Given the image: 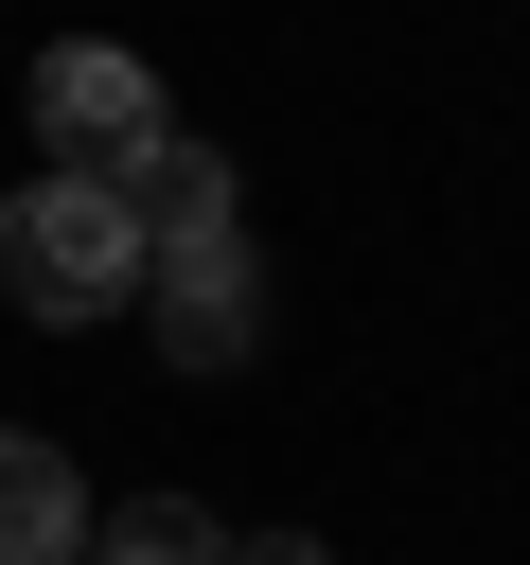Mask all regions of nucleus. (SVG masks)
Instances as JSON below:
<instances>
[{
	"label": "nucleus",
	"instance_id": "obj_5",
	"mask_svg": "<svg viewBox=\"0 0 530 565\" xmlns=\"http://www.w3.org/2000/svg\"><path fill=\"white\" fill-rule=\"evenodd\" d=\"M0 565H88V477L35 424H0Z\"/></svg>",
	"mask_w": 530,
	"mask_h": 565
},
{
	"label": "nucleus",
	"instance_id": "obj_4",
	"mask_svg": "<svg viewBox=\"0 0 530 565\" xmlns=\"http://www.w3.org/2000/svg\"><path fill=\"white\" fill-rule=\"evenodd\" d=\"M106 194H124V230H141V247H212V230H247V212H230V159H212V141H177V124H159Z\"/></svg>",
	"mask_w": 530,
	"mask_h": 565
},
{
	"label": "nucleus",
	"instance_id": "obj_2",
	"mask_svg": "<svg viewBox=\"0 0 530 565\" xmlns=\"http://www.w3.org/2000/svg\"><path fill=\"white\" fill-rule=\"evenodd\" d=\"M159 124H177V106H159V71H141V53H106V35L35 53V141H53V177H124Z\"/></svg>",
	"mask_w": 530,
	"mask_h": 565
},
{
	"label": "nucleus",
	"instance_id": "obj_1",
	"mask_svg": "<svg viewBox=\"0 0 530 565\" xmlns=\"http://www.w3.org/2000/svg\"><path fill=\"white\" fill-rule=\"evenodd\" d=\"M0 300L53 318V335H88L106 300H141V230H124V194H106V177H18V194H0Z\"/></svg>",
	"mask_w": 530,
	"mask_h": 565
},
{
	"label": "nucleus",
	"instance_id": "obj_7",
	"mask_svg": "<svg viewBox=\"0 0 530 565\" xmlns=\"http://www.w3.org/2000/svg\"><path fill=\"white\" fill-rule=\"evenodd\" d=\"M230 565H336L318 530H230Z\"/></svg>",
	"mask_w": 530,
	"mask_h": 565
},
{
	"label": "nucleus",
	"instance_id": "obj_3",
	"mask_svg": "<svg viewBox=\"0 0 530 565\" xmlns=\"http://www.w3.org/2000/svg\"><path fill=\"white\" fill-rule=\"evenodd\" d=\"M141 335H159L177 371H247V335H265V265H247V230H212V247H141Z\"/></svg>",
	"mask_w": 530,
	"mask_h": 565
},
{
	"label": "nucleus",
	"instance_id": "obj_6",
	"mask_svg": "<svg viewBox=\"0 0 530 565\" xmlns=\"http://www.w3.org/2000/svg\"><path fill=\"white\" fill-rule=\"evenodd\" d=\"M88 565H230V512H194V494H124V512H88Z\"/></svg>",
	"mask_w": 530,
	"mask_h": 565
}]
</instances>
